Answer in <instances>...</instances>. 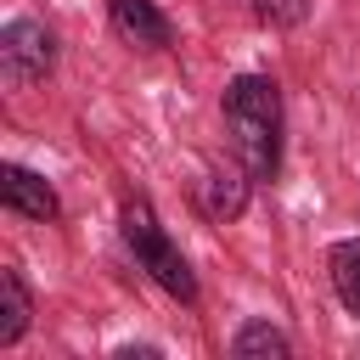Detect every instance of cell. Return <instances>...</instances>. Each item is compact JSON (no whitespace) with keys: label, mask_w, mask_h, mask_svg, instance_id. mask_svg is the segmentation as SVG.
Instances as JSON below:
<instances>
[{"label":"cell","mask_w":360,"mask_h":360,"mask_svg":"<svg viewBox=\"0 0 360 360\" xmlns=\"http://www.w3.org/2000/svg\"><path fill=\"white\" fill-rule=\"evenodd\" d=\"M118 231H124L129 253L141 259V270H152V281H158L163 292H174L180 304H191V298H197V276H191V264L180 259V248L163 236V225H158V214H152V202H146V197H129V202H124Z\"/></svg>","instance_id":"2"},{"label":"cell","mask_w":360,"mask_h":360,"mask_svg":"<svg viewBox=\"0 0 360 360\" xmlns=\"http://www.w3.org/2000/svg\"><path fill=\"white\" fill-rule=\"evenodd\" d=\"M326 270H332V292H338V304H343L349 315H360V236L338 242V248L326 253Z\"/></svg>","instance_id":"8"},{"label":"cell","mask_w":360,"mask_h":360,"mask_svg":"<svg viewBox=\"0 0 360 360\" xmlns=\"http://www.w3.org/2000/svg\"><path fill=\"white\" fill-rule=\"evenodd\" d=\"M253 11H259V22H270V28H298V22L309 17V0H253Z\"/></svg>","instance_id":"10"},{"label":"cell","mask_w":360,"mask_h":360,"mask_svg":"<svg viewBox=\"0 0 360 360\" xmlns=\"http://www.w3.org/2000/svg\"><path fill=\"white\" fill-rule=\"evenodd\" d=\"M225 129L253 180H276L281 169V90L264 73H236L225 84Z\"/></svg>","instance_id":"1"},{"label":"cell","mask_w":360,"mask_h":360,"mask_svg":"<svg viewBox=\"0 0 360 360\" xmlns=\"http://www.w3.org/2000/svg\"><path fill=\"white\" fill-rule=\"evenodd\" d=\"M248 169H225V163H214L208 174H202V186H197V202H202V214L208 219H219V225H231V219H242V208H248Z\"/></svg>","instance_id":"5"},{"label":"cell","mask_w":360,"mask_h":360,"mask_svg":"<svg viewBox=\"0 0 360 360\" xmlns=\"http://www.w3.org/2000/svg\"><path fill=\"white\" fill-rule=\"evenodd\" d=\"M0 202L11 214H22V219H56V208H62L51 180L22 169V163H0Z\"/></svg>","instance_id":"4"},{"label":"cell","mask_w":360,"mask_h":360,"mask_svg":"<svg viewBox=\"0 0 360 360\" xmlns=\"http://www.w3.org/2000/svg\"><path fill=\"white\" fill-rule=\"evenodd\" d=\"M28 287H22V276L11 270V264H0V349H11L22 332H28Z\"/></svg>","instance_id":"7"},{"label":"cell","mask_w":360,"mask_h":360,"mask_svg":"<svg viewBox=\"0 0 360 360\" xmlns=\"http://www.w3.org/2000/svg\"><path fill=\"white\" fill-rule=\"evenodd\" d=\"M231 354H236V360H287L292 343H287L281 326H270V321H248V326L231 338Z\"/></svg>","instance_id":"9"},{"label":"cell","mask_w":360,"mask_h":360,"mask_svg":"<svg viewBox=\"0 0 360 360\" xmlns=\"http://www.w3.org/2000/svg\"><path fill=\"white\" fill-rule=\"evenodd\" d=\"M112 28H118L135 51H163V45L174 39L169 17H163L152 0H112Z\"/></svg>","instance_id":"6"},{"label":"cell","mask_w":360,"mask_h":360,"mask_svg":"<svg viewBox=\"0 0 360 360\" xmlns=\"http://www.w3.org/2000/svg\"><path fill=\"white\" fill-rule=\"evenodd\" d=\"M56 62V45H51V28L34 22V17H17L0 28V68L11 84H39Z\"/></svg>","instance_id":"3"}]
</instances>
